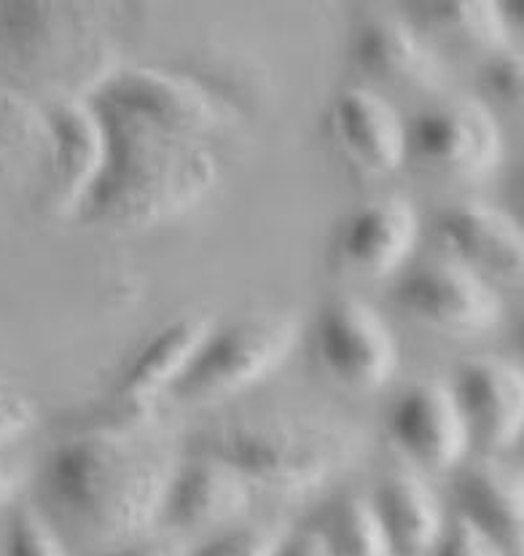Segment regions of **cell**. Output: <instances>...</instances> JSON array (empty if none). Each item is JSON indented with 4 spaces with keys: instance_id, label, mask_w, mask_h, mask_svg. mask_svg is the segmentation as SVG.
<instances>
[{
    "instance_id": "22",
    "label": "cell",
    "mask_w": 524,
    "mask_h": 556,
    "mask_svg": "<svg viewBox=\"0 0 524 556\" xmlns=\"http://www.w3.org/2000/svg\"><path fill=\"white\" fill-rule=\"evenodd\" d=\"M310 527L317 530L332 556H392L372 503L355 492L326 503Z\"/></svg>"
},
{
    "instance_id": "13",
    "label": "cell",
    "mask_w": 524,
    "mask_h": 556,
    "mask_svg": "<svg viewBox=\"0 0 524 556\" xmlns=\"http://www.w3.org/2000/svg\"><path fill=\"white\" fill-rule=\"evenodd\" d=\"M420 242V215L401 194H382L363 202L341 224L336 258L341 266L369 277L396 275Z\"/></svg>"
},
{
    "instance_id": "20",
    "label": "cell",
    "mask_w": 524,
    "mask_h": 556,
    "mask_svg": "<svg viewBox=\"0 0 524 556\" xmlns=\"http://www.w3.org/2000/svg\"><path fill=\"white\" fill-rule=\"evenodd\" d=\"M213 326L215 323L208 315H186L162 326L133 355L129 366H124L113 390L133 395V399L157 401L184 374Z\"/></svg>"
},
{
    "instance_id": "27",
    "label": "cell",
    "mask_w": 524,
    "mask_h": 556,
    "mask_svg": "<svg viewBox=\"0 0 524 556\" xmlns=\"http://www.w3.org/2000/svg\"><path fill=\"white\" fill-rule=\"evenodd\" d=\"M489 87L500 94L503 100H520L522 98V56L509 51L489 60Z\"/></svg>"
},
{
    "instance_id": "25",
    "label": "cell",
    "mask_w": 524,
    "mask_h": 556,
    "mask_svg": "<svg viewBox=\"0 0 524 556\" xmlns=\"http://www.w3.org/2000/svg\"><path fill=\"white\" fill-rule=\"evenodd\" d=\"M36 425V408L22 390L0 382V450L27 435Z\"/></svg>"
},
{
    "instance_id": "23",
    "label": "cell",
    "mask_w": 524,
    "mask_h": 556,
    "mask_svg": "<svg viewBox=\"0 0 524 556\" xmlns=\"http://www.w3.org/2000/svg\"><path fill=\"white\" fill-rule=\"evenodd\" d=\"M5 556H67L62 538L36 508H20L11 519Z\"/></svg>"
},
{
    "instance_id": "14",
    "label": "cell",
    "mask_w": 524,
    "mask_h": 556,
    "mask_svg": "<svg viewBox=\"0 0 524 556\" xmlns=\"http://www.w3.org/2000/svg\"><path fill=\"white\" fill-rule=\"evenodd\" d=\"M436 235L454 261L482 277L520 286L524 271L522 226L484 202H454L436 218Z\"/></svg>"
},
{
    "instance_id": "19",
    "label": "cell",
    "mask_w": 524,
    "mask_h": 556,
    "mask_svg": "<svg viewBox=\"0 0 524 556\" xmlns=\"http://www.w3.org/2000/svg\"><path fill=\"white\" fill-rule=\"evenodd\" d=\"M369 503L392 556H428L441 541V506L414 473L398 470L382 479Z\"/></svg>"
},
{
    "instance_id": "28",
    "label": "cell",
    "mask_w": 524,
    "mask_h": 556,
    "mask_svg": "<svg viewBox=\"0 0 524 556\" xmlns=\"http://www.w3.org/2000/svg\"><path fill=\"white\" fill-rule=\"evenodd\" d=\"M100 556H186V552L170 538H138Z\"/></svg>"
},
{
    "instance_id": "15",
    "label": "cell",
    "mask_w": 524,
    "mask_h": 556,
    "mask_svg": "<svg viewBox=\"0 0 524 556\" xmlns=\"http://www.w3.org/2000/svg\"><path fill=\"white\" fill-rule=\"evenodd\" d=\"M328 124L336 146L361 173L382 178L407 162V122L372 89H345L334 100Z\"/></svg>"
},
{
    "instance_id": "8",
    "label": "cell",
    "mask_w": 524,
    "mask_h": 556,
    "mask_svg": "<svg viewBox=\"0 0 524 556\" xmlns=\"http://www.w3.org/2000/svg\"><path fill=\"white\" fill-rule=\"evenodd\" d=\"M315 350L323 368L355 393H377L398 371V342L372 304L336 296L321 309Z\"/></svg>"
},
{
    "instance_id": "9",
    "label": "cell",
    "mask_w": 524,
    "mask_h": 556,
    "mask_svg": "<svg viewBox=\"0 0 524 556\" xmlns=\"http://www.w3.org/2000/svg\"><path fill=\"white\" fill-rule=\"evenodd\" d=\"M500 151L498 122L476 98H452L407 124V156L454 178H482L500 162Z\"/></svg>"
},
{
    "instance_id": "18",
    "label": "cell",
    "mask_w": 524,
    "mask_h": 556,
    "mask_svg": "<svg viewBox=\"0 0 524 556\" xmlns=\"http://www.w3.org/2000/svg\"><path fill=\"white\" fill-rule=\"evenodd\" d=\"M460 514L482 530L506 556L522 552L524 490L522 476L495 459H478L454 481Z\"/></svg>"
},
{
    "instance_id": "17",
    "label": "cell",
    "mask_w": 524,
    "mask_h": 556,
    "mask_svg": "<svg viewBox=\"0 0 524 556\" xmlns=\"http://www.w3.org/2000/svg\"><path fill=\"white\" fill-rule=\"evenodd\" d=\"M358 67L390 87L441 92L447 84V67L441 56L428 47L423 36L398 16H377L366 22L355 38Z\"/></svg>"
},
{
    "instance_id": "5",
    "label": "cell",
    "mask_w": 524,
    "mask_h": 556,
    "mask_svg": "<svg viewBox=\"0 0 524 556\" xmlns=\"http://www.w3.org/2000/svg\"><path fill=\"white\" fill-rule=\"evenodd\" d=\"M299 333V320L286 312H255L229 326H213L164 395L189 406L232 399L272 377L294 353Z\"/></svg>"
},
{
    "instance_id": "1",
    "label": "cell",
    "mask_w": 524,
    "mask_h": 556,
    "mask_svg": "<svg viewBox=\"0 0 524 556\" xmlns=\"http://www.w3.org/2000/svg\"><path fill=\"white\" fill-rule=\"evenodd\" d=\"M170 473L140 433L71 430L41 470L49 525L97 556L138 541L159 519Z\"/></svg>"
},
{
    "instance_id": "24",
    "label": "cell",
    "mask_w": 524,
    "mask_h": 556,
    "mask_svg": "<svg viewBox=\"0 0 524 556\" xmlns=\"http://www.w3.org/2000/svg\"><path fill=\"white\" fill-rule=\"evenodd\" d=\"M280 538L264 527H237L221 532L213 541L202 543L197 552L186 556H275Z\"/></svg>"
},
{
    "instance_id": "29",
    "label": "cell",
    "mask_w": 524,
    "mask_h": 556,
    "mask_svg": "<svg viewBox=\"0 0 524 556\" xmlns=\"http://www.w3.org/2000/svg\"><path fill=\"white\" fill-rule=\"evenodd\" d=\"M275 556H332V552L323 543V538L317 535V530L304 527V530L294 532L286 541H280Z\"/></svg>"
},
{
    "instance_id": "4",
    "label": "cell",
    "mask_w": 524,
    "mask_h": 556,
    "mask_svg": "<svg viewBox=\"0 0 524 556\" xmlns=\"http://www.w3.org/2000/svg\"><path fill=\"white\" fill-rule=\"evenodd\" d=\"M358 452L355 430L312 414L261 412L221 422L202 441L215 459L248 484L301 492L323 484Z\"/></svg>"
},
{
    "instance_id": "12",
    "label": "cell",
    "mask_w": 524,
    "mask_h": 556,
    "mask_svg": "<svg viewBox=\"0 0 524 556\" xmlns=\"http://www.w3.org/2000/svg\"><path fill=\"white\" fill-rule=\"evenodd\" d=\"M463 412L471 446L500 452L514 444L524 425V377L516 363L484 355L465 361L449 384Z\"/></svg>"
},
{
    "instance_id": "2",
    "label": "cell",
    "mask_w": 524,
    "mask_h": 556,
    "mask_svg": "<svg viewBox=\"0 0 524 556\" xmlns=\"http://www.w3.org/2000/svg\"><path fill=\"white\" fill-rule=\"evenodd\" d=\"M92 108L105 132V162L76 210L84 224L146 229L184 215L215 186L219 159L204 138Z\"/></svg>"
},
{
    "instance_id": "7",
    "label": "cell",
    "mask_w": 524,
    "mask_h": 556,
    "mask_svg": "<svg viewBox=\"0 0 524 556\" xmlns=\"http://www.w3.org/2000/svg\"><path fill=\"white\" fill-rule=\"evenodd\" d=\"M392 296L414 320L449 337H478L503 320V299L492 282L454 258L412 266Z\"/></svg>"
},
{
    "instance_id": "21",
    "label": "cell",
    "mask_w": 524,
    "mask_h": 556,
    "mask_svg": "<svg viewBox=\"0 0 524 556\" xmlns=\"http://www.w3.org/2000/svg\"><path fill=\"white\" fill-rule=\"evenodd\" d=\"M428 16L431 27L454 43H463L474 51L492 56L514 51L511 25L503 3L492 0H452V3L420 5Z\"/></svg>"
},
{
    "instance_id": "16",
    "label": "cell",
    "mask_w": 524,
    "mask_h": 556,
    "mask_svg": "<svg viewBox=\"0 0 524 556\" xmlns=\"http://www.w3.org/2000/svg\"><path fill=\"white\" fill-rule=\"evenodd\" d=\"M250 506L248 481L226 465L197 457L170 473L159 519L173 530H204L239 519Z\"/></svg>"
},
{
    "instance_id": "10",
    "label": "cell",
    "mask_w": 524,
    "mask_h": 556,
    "mask_svg": "<svg viewBox=\"0 0 524 556\" xmlns=\"http://www.w3.org/2000/svg\"><path fill=\"white\" fill-rule=\"evenodd\" d=\"M387 435L409 463L428 473L458 468L471 450L463 412L441 379L412 382L392 401Z\"/></svg>"
},
{
    "instance_id": "6",
    "label": "cell",
    "mask_w": 524,
    "mask_h": 556,
    "mask_svg": "<svg viewBox=\"0 0 524 556\" xmlns=\"http://www.w3.org/2000/svg\"><path fill=\"white\" fill-rule=\"evenodd\" d=\"M87 100L194 138H208L232 118L229 105L215 98L213 89L151 65H116Z\"/></svg>"
},
{
    "instance_id": "11",
    "label": "cell",
    "mask_w": 524,
    "mask_h": 556,
    "mask_svg": "<svg viewBox=\"0 0 524 556\" xmlns=\"http://www.w3.org/2000/svg\"><path fill=\"white\" fill-rule=\"evenodd\" d=\"M49 132L43 207L76 215L105 162V132L89 100H57L43 105Z\"/></svg>"
},
{
    "instance_id": "3",
    "label": "cell",
    "mask_w": 524,
    "mask_h": 556,
    "mask_svg": "<svg viewBox=\"0 0 524 556\" xmlns=\"http://www.w3.org/2000/svg\"><path fill=\"white\" fill-rule=\"evenodd\" d=\"M84 3H0V71L41 105L87 100L116 65Z\"/></svg>"
},
{
    "instance_id": "26",
    "label": "cell",
    "mask_w": 524,
    "mask_h": 556,
    "mask_svg": "<svg viewBox=\"0 0 524 556\" xmlns=\"http://www.w3.org/2000/svg\"><path fill=\"white\" fill-rule=\"evenodd\" d=\"M438 556H506L498 543L489 541L482 530H476L463 516H454L449 535L444 538L441 554Z\"/></svg>"
},
{
    "instance_id": "30",
    "label": "cell",
    "mask_w": 524,
    "mask_h": 556,
    "mask_svg": "<svg viewBox=\"0 0 524 556\" xmlns=\"http://www.w3.org/2000/svg\"><path fill=\"white\" fill-rule=\"evenodd\" d=\"M16 486H20V468L5 455V450H0V506L16 495Z\"/></svg>"
}]
</instances>
